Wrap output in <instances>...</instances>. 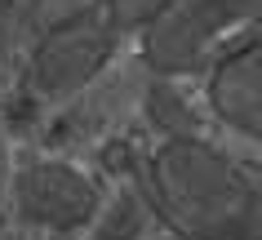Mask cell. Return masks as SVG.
I'll list each match as a JSON object with an SVG mask.
<instances>
[{
	"instance_id": "1",
	"label": "cell",
	"mask_w": 262,
	"mask_h": 240,
	"mask_svg": "<svg viewBox=\"0 0 262 240\" xmlns=\"http://www.w3.org/2000/svg\"><path fill=\"white\" fill-rule=\"evenodd\" d=\"M151 191L187 240H245L258 223L253 178L200 138H169L151 156Z\"/></svg>"
},
{
	"instance_id": "2",
	"label": "cell",
	"mask_w": 262,
	"mask_h": 240,
	"mask_svg": "<svg viewBox=\"0 0 262 240\" xmlns=\"http://www.w3.org/2000/svg\"><path fill=\"white\" fill-rule=\"evenodd\" d=\"M258 0H165V9L142 31V58L160 76L205 67L222 36L253 23Z\"/></svg>"
},
{
	"instance_id": "3",
	"label": "cell",
	"mask_w": 262,
	"mask_h": 240,
	"mask_svg": "<svg viewBox=\"0 0 262 240\" xmlns=\"http://www.w3.org/2000/svg\"><path fill=\"white\" fill-rule=\"evenodd\" d=\"M116 36H120V27H116L111 9L40 36L36 54H31V67H27L31 89L40 98H67L76 89H84L107 67L111 49H116Z\"/></svg>"
},
{
	"instance_id": "4",
	"label": "cell",
	"mask_w": 262,
	"mask_h": 240,
	"mask_svg": "<svg viewBox=\"0 0 262 240\" xmlns=\"http://www.w3.org/2000/svg\"><path fill=\"white\" fill-rule=\"evenodd\" d=\"M14 205L36 227L76 231V227L94 223L98 187L67 160H31L14 173Z\"/></svg>"
},
{
	"instance_id": "5",
	"label": "cell",
	"mask_w": 262,
	"mask_h": 240,
	"mask_svg": "<svg viewBox=\"0 0 262 240\" xmlns=\"http://www.w3.org/2000/svg\"><path fill=\"white\" fill-rule=\"evenodd\" d=\"M209 102L222 125H231L245 138L262 134V54L258 40L235 45L213 62L209 76Z\"/></svg>"
},
{
	"instance_id": "6",
	"label": "cell",
	"mask_w": 262,
	"mask_h": 240,
	"mask_svg": "<svg viewBox=\"0 0 262 240\" xmlns=\"http://www.w3.org/2000/svg\"><path fill=\"white\" fill-rule=\"evenodd\" d=\"M102 9H111V0H31L23 23H27V31L40 40L49 31L67 27V23H80V18H94V14H102Z\"/></svg>"
},
{
	"instance_id": "7",
	"label": "cell",
	"mask_w": 262,
	"mask_h": 240,
	"mask_svg": "<svg viewBox=\"0 0 262 240\" xmlns=\"http://www.w3.org/2000/svg\"><path fill=\"white\" fill-rule=\"evenodd\" d=\"M147 112H151V120H156L160 129H169L173 138H191L195 116H191V107L182 102V94H178L173 85H156L151 98H147Z\"/></svg>"
},
{
	"instance_id": "8",
	"label": "cell",
	"mask_w": 262,
	"mask_h": 240,
	"mask_svg": "<svg viewBox=\"0 0 262 240\" xmlns=\"http://www.w3.org/2000/svg\"><path fill=\"white\" fill-rule=\"evenodd\" d=\"M138 236H142V205L134 196H120L89 240H138Z\"/></svg>"
},
{
	"instance_id": "9",
	"label": "cell",
	"mask_w": 262,
	"mask_h": 240,
	"mask_svg": "<svg viewBox=\"0 0 262 240\" xmlns=\"http://www.w3.org/2000/svg\"><path fill=\"white\" fill-rule=\"evenodd\" d=\"M165 9V0H111V18H116V27H147L156 14Z\"/></svg>"
},
{
	"instance_id": "10",
	"label": "cell",
	"mask_w": 262,
	"mask_h": 240,
	"mask_svg": "<svg viewBox=\"0 0 262 240\" xmlns=\"http://www.w3.org/2000/svg\"><path fill=\"white\" fill-rule=\"evenodd\" d=\"M9 36H14V18L0 9V54H5V45H9Z\"/></svg>"
},
{
	"instance_id": "11",
	"label": "cell",
	"mask_w": 262,
	"mask_h": 240,
	"mask_svg": "<svg viewBox=\"0 0 262 240\" xmlns=\"http://www.w3.org/2000/svg\"><path fill=\"white\" fill-rule=\"evenodd\" d=\"M5 169H9V147H5V134H0V183H5Z\"/></svg>"
}]
</instances>
